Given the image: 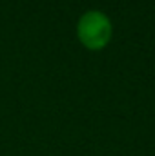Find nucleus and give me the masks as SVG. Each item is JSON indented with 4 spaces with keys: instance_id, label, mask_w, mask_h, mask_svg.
<instances>
[{
    "instance_id": "f257e3e1",
    "label": "nucleus",
    "mask_w": 155,
    "mask_h": 156,
    "mask_svg": "<svg viewBox=\"0 0 155 156\" xmlns=\"http://www.w3.org/2000/svg\"><path fill=\"white\" fill-rule=\"evenodd\" d=\"M77 37L89 51L104 49L113 37V26L102 11H86L77 22Z\"/></svg>"
}]
</instances>
